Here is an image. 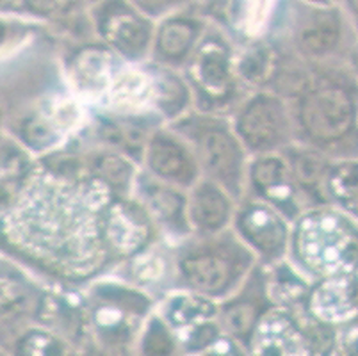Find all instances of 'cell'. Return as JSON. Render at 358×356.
<instances>
[{
	"instance_id": "cell-1",
	"label": "cell",
	"mask_w": 358,
	"mask_h": 356,
	"mask_svg": "<svg viewBox=\"0 0 358 356\" xmlns=\"http://www.w3.org/2000/svg\"><path fill=\"white\" fill-rule=\"evenodd\" d=\"M9 218L8 232L22 246L43 259L80 267L95 259L99 232L93 208L80 207L75 187L63 182H36L25 189Z\"/></svg>"
},
{
	"instance_id": "cell-2",
	"label": "cell",
	"mask_w": 358,
	"mask_h": 356,
	"mask_svg": "<svg viewBox=\"0 0 358 356\" xmlns=\"http://www.w3.org/2000/svg\"><path fill=\"white\" fill-rule=\"evenodd\" d=\"M317 235V246L307 244L301 248L308 262L319 271L328 273H350L358 269V230L338 215L319 218L317 230L308 228Z\"/></svg>"
},
{
	"instance_id": "cell-3",
	"label": "cell",
	"mask_w": 358,
	"mask_h": 356,
	"mask_svg": "<svg viewBox=\"0 0 358 356\" xmlns=\"http://www.w3.org/2000/svg\"><path fill=\"white\" fill-rule=\"evenodd\" d=\"M303 122L312 136L323 141L341 139L357 122L353 98L341 87H327L305 100Z\"/></svg>"
},
{
	"instance_id": "cell-4",
	"label": "cell",
	"mask_w": 358,
	"mask_h": 356,
	"mask_svg": "<svg viewBox=\"0 0 358 356\" xmlns=\"http://www.w3.org/2000/svg\"><path fill=\"white\" fill-rule=\"evenodd\" d=\"M285 118L282 107L268 98H260L248 107L239 123L244 141L253 148H266L278 143L284 136Z\"/></svg>"
},
{
	"instance_id": "cell-5",
	"label": "cell",
	"mask_w": 358,
	"mask_h": 356,
	"mask_svg": "<svg viewBox=\"0 0 358 356\" xmlns=\"http://www.w3.org/2000/svg\"><path fill=\"white\" fill-rule=\"evenodd\" d=\"M205 168L221 180H232L239 171V148L223 130H207L200 141Z\"/></svg>"
},
{
	"instance_id": "cell-6",
	"label": "cell",
	"mask_w": 358,
	"mask_h": 356,
	"mask_svg": "<svg viewBox=\"0 0 358 356\" xmlns=\"http://www.w3.org/2000/svg\"><path fill=\"white\" fill-rule=\"evenodd\" d=\"M185 278L194 289L207 294H220L229 287L232 278L230 262L217 255H193L182 264Z\"/></svg>"
},
{
	"instance_id": "cell-7",
	"label": "cell",
	"mask_w": 358,
	"mask_h": 356,
	"mask_svg": "<svg viewBox=\"0 0 358 356\" xmlns=\"http://www.w3.org/2000/svg\"><path fill=\"white\" fill-rule=\"evenodd\" d=\"M319 312L323 318L335 322H348L358 318V280L343 276L328 285L319 294Z\"/></svg>"
},
{
	"instance_id": "cell-8",
	"label": "cell",
	"mask_w": 358,
	"mask_h": 356,
	"mask_svg": "<svg viewBox=\"0 0 358 356\" xmlns=\"http://www.w3.org/2000/svg\"><path fill=\"white\" fill-rule=\"evenodd\" d=\"M103 32L110 43L125 54H139L148 43V27L143 20L125 9L110 13L103 22Z\"/></svg>"
},
{
	"instance_id": "cell-9",
	"label": "cell",
	"mask_w": 358,
	"mask_h": 356,
	"mask_svg": "<svg viewBox=\"0 0 358 356\" xmlns=\"http://www.w3.org/2000/svg\"><path fill=\"white\" fill-rule=\"evenodd\" d=\"M150 166L157 175L173 180H191L193 175L189 157L177 143L164 137H157L150 146Z\"/></svg>"
},
{
	"instance_id": "cell-10",
	"label": "cell",
	"mask_w": 358,
	"mask_h": 356,
	"mask_svg": "<svg viewBox=\"0 0 358 356\" xmlns=\"http://www.w3.org/2000/svg\"><path fill=\"white\" fill-rule=\"evenodd\" d=\"M341 38V22L334 13L319 15L314 24H308L301 32V47L310 54H327L334 50Z\"/></svg>"
},
{
	"instance_id": "cell-11",
	"label": "cell",
	"mask_w": 358,
	"mask_h": 356,
	"mask_svg": "<svg viewBox=\"0 0 358 356\" xmlns=\"http://www.w3.org/2000/svg\"><path fill=\"white\" fill-rule=\"evenodd\" d=\"M243 230L262 250H275L284 241V228L266 211H253L244 215Z\"/></svg>"
},
{
	"instance_id": "cell-12",
	"label": "cell",
	"mask_w": 358,
	"mask_h": 356,
	"mask_svg": "<svg viewBox=\"0 0 358 356\" xmlns=\"http://www.w3.org/2000/svg\"><path fill=\"white\" fill-rule=\"evenodd\" d=\"M229 215V204L221 192L213 187H201L193 200V218L200 227L217 228Z\"/></svg>"
},
{
	"instance_id": "cell-13",
	"label": "cell",
	"mask_w": 358,
	"mask_h": 356,
	"mask_svg": "<svg viewBox=\"0 0 358 356\" xmlns=\"http://www.w3.org/2000/svg\"><path fill=\"white\" fill-rule=\"evenodd\" d=\"M198 75L207 90L223 91L229 84V68L223 52H217L216 48L203 52L198 63Z\"/></svg>"
},
{
	"instance_id": "cell-14",
	"label": "cell",
	"mask_w": 358,
	"mask_h": 356,
	"mask_svg": "<svg viewBox=\"0 0 358 356\" xmlns=\"http://www.w3.org/2000/svg\"><path fill=\"white\" fill-rule=\"evenodd\" d=\"M194 29L191 24L185 22H171L162 27L161 36H159V48L168 57H182L185 52L189 50L191 41H193Z\"/></svg>"
},
{
	"instance_id": "cell-15",
	"label": "cell",
	"mask_w": 358,
	"mask_h": 356,
	"mask_svg": "<svg viewBox=\"0 0 358 356\" xmlns=\"http://www.w3.org/2000/svg\"><path fill=\"white\" fill-rule=\"evenodd\" d=\"M335 194L350 214L358 220V168H344L335 178Z\"/></svg>"
},
{
	"instance_id": "cell-16",
	"label": "cell",
	"mask_w": 358,
	"mask_h": 356,
	"mask_svg": "<svg viewBox=\"0 0 358 356\" xmlns=\"http://www.w3.org/2000/svg\"><path fill=\"white\" fill-rule=\"evenodd\" d=\"M255 318V306L248 305V303H241V305H234L227 312L224 321H227V326L230 328V332H234L236 335H244V333H248L252 329Z\"/></svg>"
},
{
	"instance_id": "cell-17",
	"label": "cell",
	"mask_w": 358,
	"mask_h": 356,
	"mask_svg": "<svg viewBox=\"0 0 358 356\" xmlns=\"http://www.w3.org/2000/svg\"><path fill=\"white\" fill-rule=\"evenodd\" d=\"M285 176L284 164L278 159H266V161L259 162L253 169V178H255L259 187H273L276 184H282Z\"/></svg>"
},
{
	"instance_id": "cell-18",
	"label": "cell",
	"mask_w": 358,
	"mask_h": 356,
	"mask_svg": "<svg viewBox=\"0 0 358 356\" xmlns=\"http://www.w3.org/2000/svg\"><path fill=\"white\" fill-rule=\"evenodd\" d=\"M324 171V161L321 157H315L307 153V155H301L296 162V173H298V178L305 184H312V182L319 180V176L323 175Z\"/></svg>"
},
{
	"instance_id": "cell-19",
	"label": "cell",
	"mask_w": 358,
	"mask_h": 356,
	"mask_svg": "<svg viewBox=\"0 0 358 356\" xmlns=\"http://www.w3.org/2000/svg\"><path fill=\"white\" fill-rule=\"evenodd\" d=\"M100 169H102V175L106 176V180L113 182V184L123 185L129 182L130 166L120 157H106L102 164H100Z\"/></svg>"
},
{
	"instance_id": "cell-20",
	"label": "cell",
	"mask_w": 358,
	"mask_h": 356,
	"mask_svg": "<svg viewBox=\"0 0 358 356\" xmlns=\"http://www.w3.org/2000/svg\"><path fill=\"white\" fill-rule=\"evenodd\" d=\"M145 349L148 353H168L171 349V341L162 326L154 325L150 328L148 337L145 341Z\"/></svg>"
},
{
	"instance_id": "cell-21",
	"label": "cell",
	"mask_w": 358,
	"mask_h": 356,
	"mask_svg": "<svg viewBox=\"0 0 358 356\" xmlns=\"http://www.w3.org/2000/svg\"><path fill=\"white\" fill-rule=\"evenodd\" d=\"M152 204H154V208L159 212V215H162V218H173L182 207L180 198L169 194V192L166 191H159L157 194L154 196V201H152Z\"/></svg>"
},
{
	"instance_id": "cell-22",
	"label": "cell",
	"mask_w": 358,
	"mask_h": 356,
	"mask_svg": "<svg viewBox=\"0 0 358 356\" xmlns=\"http://www.w3.org/2000/svg\"><path fill=\"white\" fill-rule=\"evenodd\" d=\"M178 2H180V0H136V4H138L139 8H143L148 13H154V15L166 11V9L169 8H173Z\"/></svg>"
},
{
	"instance_id": "cell-23",
	"label": "cell",
	"mask_w": 358,
	"mask_h": 356,
	"mask_svg": "<svg viewBox=\"0 0 358 356\" xmlns=\"http://www.w3.org/2000/svg\"><path fill=\"white\" fill-rule=\"evenodd\" d=\"M348 2H350V8L353 9V11L357 13V16H358V0H348Z\"/></svg>"
}]
</instances>
